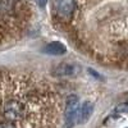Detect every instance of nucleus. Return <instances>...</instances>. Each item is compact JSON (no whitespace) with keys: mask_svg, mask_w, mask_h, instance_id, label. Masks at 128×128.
<instances>
[{"mask_svg":"<svg viewBox=\"0 0 128 128\" xmlns=\"http://www.w3.org/2000/svg\"><path fill=\"white\" fill-rule=\"evenodd\" d=\"M3 114L9 122L19 120L26 115V106L18 100H9L3 106Z\"/></svg>","mask_w":128,"mask_h":128,"instance_id":"nucleus-1","label":"nucleus"},{"mask_svg":"<svg viewBox=\"0 0 128 128\" xmlns=\"http://www.w3.org/2000/svg\"><path fill=\"white\" fill-rule=\"evenodd\" d=\"M77 113H78V98L76 95H69L67 99V108L64 114V128H72L74 122L77 120Z\"/></svg>","mask_w":128,"mask_h":128,"instance_id":"nucleus-2","label":"nucleus"},{"mask_svg":"<svg viewBox=\"0 0 128 128\" xmlns=\"http://www.w3.org/2000/svg\"><path fill=\"white\" fill-rule=\"evenodd\" d=\"M55 5H56L58 14L64 19H68L73 14L74 8H76L74 0H56Z\"/></svg>","mask_w":128,"mask_h":128,"instance_id":"nucleus-3","label":"nucleus"},{"mask_svg":"<svg viewBox=\"0 0 128 128\" xmlns=\"http://www.w3.org/2000/svg\"><path fill=\"white\" fill-rule=\"evenodd\" d=\"M80 72H81L80 66L69 63H60L52 69V74H55V76H76Z\"/></svg>","mask_w":128,"mask_h":128,"instance_id":"nucleus-4","label":"nucleus"},{"mask_svg":"<svg viewBox=\"0 0 128 128\" xmlns=\"http://www.w3.org/2000/svg\"><path fill=\"white\" fill-rule=\"evenodd\" d=\"M92 112H94V105L90 101H84L77 113V122L80 124H84L92 115Z\"/></svg>","mask_w":128,"mask_h":128,"instance_id":"nucleus-5","label":"nucleus"},{"mask_svg":"<svg viewBox=\"0 0 128 128\" xmlns=\"http://www.w3.org/2000/svg\"><path fill=\"white\" fill-rule=\"evenodd\" d=\"M44 51L48 52V54H50V55H62V54H66L67 48L64 46L62 42L54 41V42H50L49 45H46Z\"/></svg>","mask_w":128,"mask_h":128,"instance_id":"nucleus-6","label":"nucleus"},{"mask_svg":"<svg viewBox=\"0 0 128 128\" xmlns=\"http://www.w3.org/2000/svg\"><path fill=\"white\" fill-rule=\"evenodd\" d=\"M16 0H0V14H9L14 8Z\"/></svg>","mask_w":128,"mask_h":128,"instance_id":"nucleus-7","label":"nucleus"},{"mask_svg":"<svg viewBox=\"0 0 128 128\" xmlns=\"http://www.w3.org/2000/svg\"><path fill=\"white\" fill-rule=\"evenodd\" d=\"M115 113L119 114H128V102H123L115 106Z\"/></svg>","mask_w":128,"mask_h":128,"instance_id":"nucleus-8","label":"nucleus"},{"mask_svg":"<svg viewBox=\"0 0 128 128\" xmlns=\"http://www.w3.org/2000/svg\"><path fill=\"white\" fill-rule=\"evenodd\" d=\"M0 128H16V126L12 122H2L0 123Z\"/></svg>","mask_w":128,"mask_h":128,"instance_id":"nucleus-9","label":"nucleus"},{"mask_svg":"<svg viewBox=\"0 0 128 128\" xmlns=\"http://www.w3.org/2000/svg\"><path fill=\"white\" fill-rule=\"evenodd\" d=\"M88 72H90V73H92V76H94L95 78H99V80H102V77L100 76L99 73H96V72H95L94 69H91V68H90V69H88Z\"/></svg>","mask_w":128,"mask_h":128,"instance_id":"nucleus-10","label":"nucleus"},{"mask_svg":"<svg viewBox=\"0 0 128 128\" xmlns=\"http://www.w3.org/2000/svg\"><path fill=\"white\" fill-rule=\"evenodd\" d=\"M46 3H48V0H37V4H38L40 6H45Z\"/></svg>","mask_w":128,"mask_h":128,"instance_id":"nucleus-11","label":"nucleus"}]
</instances>
